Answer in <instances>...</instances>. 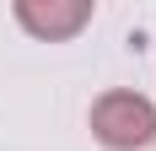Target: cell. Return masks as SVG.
<instances>
[{
    "label": "cell",
    "instance_id": "obj_1",
    "mask_svg": "<svg viewBox=\"0 0 156 151\" xmlns=\"http://www.w3.org/2000/svg\"><path fill=\"white\" fill-rule=\"evenodd\" d=\"M92 135L102 140L108 151H140L156 140V103L145 92L113 87L92 103Z\"/></svg>",
    "mask_w": 156,
    "mask_h": 151
},
{
    "label": "cell",
    "instance_id": "obj_2",
    "mask_svg": "<svg viewBox=\"0 0 156 151\" xmlns=\"http://www.w3.org/2000/svg\"><path fill=\"white\" fill-rule=\"evenodd\" d=\"M11 16L38 43H65V38H76L92 22V0H16Z\"/></svg>",
    "mask_w": 156,
    "mask_h": 151
}]
</instances>
